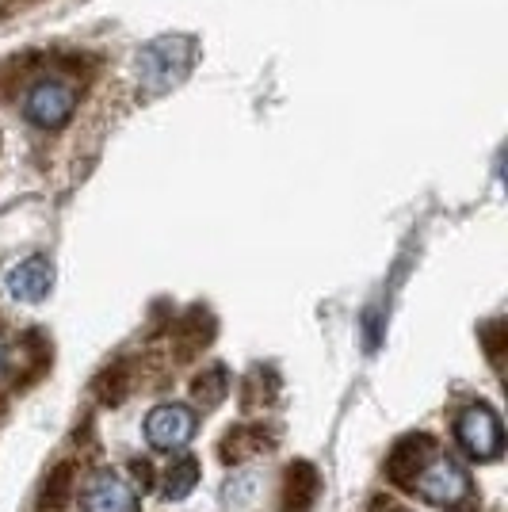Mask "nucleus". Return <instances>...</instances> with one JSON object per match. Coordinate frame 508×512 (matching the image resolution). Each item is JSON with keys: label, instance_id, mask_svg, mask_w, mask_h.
<instances>
[{"label": "nucleus", "instance_id": "f257e3e1", "mask_svg": "<svg viewBox=\"0 0 508 512\" xmlns=\"http://www.w3.org/2000/svg\"><path fill=\"white\" fill-rule=\"evenodd\" d=\"M455 440L459 448L474 459V463H489L497 459L501 448H505V432H501V421L489 406H466L455 421Z\"/></svg>", "mask_w": 508, "mask_h": 512}, {"label": "nucleus", "instance_id": "f03ea898", "mask_svg": "<svg viewBox=\"0 0 508 512\" xmlns=\"http://www.w3.org/2000/svg\"><path fill=\"white\" fill-rule=\"evenodd\" d=\"M409 486L421 493L424 501L440 505V509H455V505H463L466 497H470V478H466V470L459 467V463H451V459H436V463L428 459Z\"/></svg>", "mask_w": 508, "mask_h": 512}, {"label": "nucleus", "instance_id": "7ed1b4c3", "mask_svg": "<svg viewBox=\"0 0 508 512\" xmlns=\"http://www.w3.org/2000/svg\"><path fill=\"white\" fill-rule=\"evenodd\" d=\"M54 363V344L46 341L39 329L23 333L16 348H8L4 356V375L12 379L16 386H31L35 379H43V371Z\"/></svg>", "mask_w": 508, "mask_h": 512}, {"label": "nucleus", "instance_id": "20e7f679", "mask_svg": "<svg viewBox=\"0 0 508 512\" xmlns=\"http://www.w3.org/2000/svg\"><path fill=\"white\" fill-rule=\"evenodd\" d=\"M191 436H195V413L180 402H161V406L149 409L146 417V440L157 451L184 448Z\"/></svg>", "mask_w": 508, "mask_h": 512}, {"label": "nucleus", "instance_id": "39448f33", "mask_svg": "<svg viewBox=\"0 0 508 512\" xmlns=\"http://www.w3.org/2000/svg\"><path fill=\"white\" fill-rule=\"evenodd\" d=\"M73 107H77V92L73 88L62 85V81H39V85L31 88V96H27V119L43 130H58L69 123Z\"/></svg>", "mask_w": 508, "mask_h": 512}, {"label": "nucleus", "instance_id": "423d86ee", "mask_svg": "<svg viewBox=\"0 0 508 512\" xmlns=\"http://www.w3.org/2000/svg\"><path fill=\"white\" fill-rule=\"evenodd\" d=\"M321 493V474L314 463L298 459L283 470V493H279V512H314V501Z\"/></svg>", "mask_w": 508, "mask_h": 512}, {"label": "nucleus", "instance_id": "0eeeda50", "mask_svg": "<svg viewBox=\"0 0 508 512\" xmlns=\"http://www.w3.org/2000/svg\"><path fill=\"white\" fill-rule=\"evenodd\" d=\"M218 333V321L207 306H191L184 318L176 321V337H172V348H176V363H188L195 360L207 344L214 341Z\"/></svg>", "mask_w": 508, "mask_h": 512}, {"label": "nucleus", "instance_id": "6e6552de", "mask_svg": "<svg viewBox=\"0 0 508 512\" xmlns=\"http://www.w3.org/2000/svg\"><path fill=\"white\" fill-rule=\"evenodd\" d=\"M85 512H138V497L111 470H100L85 490Z\"/></svg>", "mask_w": 508, "mask_h": 512}, {"label": "nucleus", "instance_id": "1a4fd4ad", "mask_svg": "<svg viewBox=\"0 0 508 512\" xmlns=\"http://www.w3.org/2000/svg\"><path fill=\"white\" fill-rule=\"evenodd\" d=\"M432 451H436V440H432L428 432L405 436V440H398L394 451H390V459H386V474H390L398 486H409V482L417 478V470L432 459Z\"/></svg>", "mask_w": 508, "mask_h": 512}, {"label": "nucleus", "instance_id": "9d476101", "mask_svg": "<svg viewBox=\"0 0 508 512\" xmlns=\"http://www.w3.org/2000/svg\"><path fill=\"white\" fill-rule=\"evenodd\" d=\"M50 283H54V268L46 256H27L20 268L8 272V291L20 302H43L50 295Z\"/></svg>", "mask_w": 508, "mask_h": 512}, {"label": "nucleus", "instance_id": "9b49d317", "mask_svg": "<svg viewBox=\"0 0 508 512\" xmlns=\"http://www.w3.org/2000/svg\"><path fill=\"white\" fill-rule=\"evenodd\" d=\"M272 448V440H268V428L264 425H237L230 428L226 436H222V444H218V455H222V463H245V459H253L256 451Z\"/></svg>", "mask_w": 508, "mask_h": 512}, {"label": "nucleus", "instance_id": "f8f14e48", "mask_svg": "<svg viewBox=\"0 0 508 512\" xmlns=\"http://www.w3.org/2000/svg\"><path fill=\"white\" fill-rule=\"evenodd\" d=\"M73 486H77V463H58L46 474L43 493H39V512H65L73 501Z\"/></svg>", "mask_w": 508, "mask_h": 512}, {"label": "nucleus", "instance_id": "ddd939ff", "mask_svg": "<svg viewBox=\"0 0 508 512\" xmlns=\"http://www.w3.org/2000/svg\"><path fill=\"white\" fill-rule=\"evenodd\" d=\"M134 390V379H130V363L127 360H115L111 367H104L92 383V394L100 398V406H123Z\"/></svg>", "mask_w": 508, "mask_h": 512}, {"label": "nucleus", "instance_id": "4468645a", "mask_svg": "<svg viewBox=\"0 0 508 512\" xmlns=\"http://www.w3.org/2000/svg\"><path fill=\"white\" fill-rule=\"evenodd\" d=\"M226 394H230V371L226 367H207L203 375H195V383H191V402L203 409H214L226 402Z\"/></svg>", "mask_w": 508, "mask_h": 512}, {"label": "nucleus", "instance_id": "2eb2a0df", "mask_svg": "<svg viewBox=\"0 0 508 512\" xmlns=\"http://www.w3.org/2000/svg\"><path fill=\"white\" fill-rule=\"evenodd\" d=\"M195 482H199V463L184 455V459H176L169 470H165V497L169 501H184L191 490H195Z\"/></svg>", "mask_w": 508, "mask_h": 512}, {"label": "nucleus", "instance_id": "dca6fc26", "mask_svg": "<svg viewBox=\"0 0 508 512\" xmlns=\"http://www.w3.org/2000/svg\"><path fill=\"white\" fill-rule=\"evenodd\" d=\"M505 341H508V325H505V321H493V325H486V329H482V344H486V356L493 363H501Z\"/></svg>", "mask_w": 508, "mask_h": 512}, {"label": "nucleus", "instance_id": "f3484780", "mask_svg": "<svg viewBox=\"0 0 508 512\" xmlns=\"http://www.w3.org/2000/svg\"><path fill=\"white\" fill-rule=\"evenodd\" d=\"M130 470H134V478H138V486H142V490H149V486H153V467H149L146 459H134V463H130Z\"/></svg>", "mask_w": 508, "mask_h": 512}, {"label": "nucleus", "instance_id": "a211bd4d", "mask_svg": "<svg viewBox=\"0 0 508 512\" xmlns=\"http://www.w3.org/2000/svg\"><path fill=\"white\" fill-rule=\"evenodd\" d=\"M0 421H4V398H0Z\"/></svg>", "mask_w": 508, "mask_h": 512}]
</instances>
